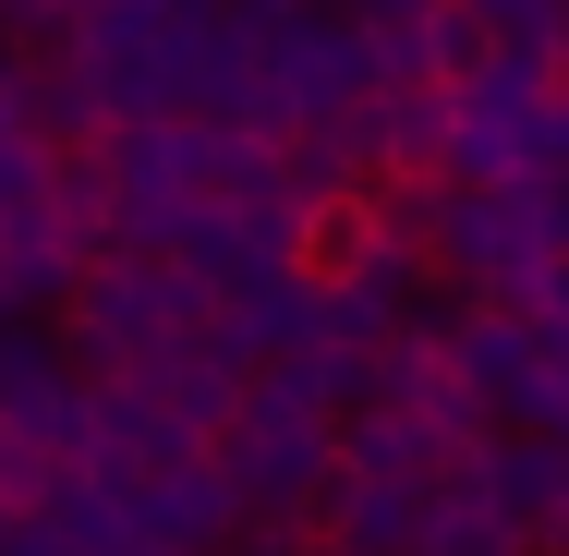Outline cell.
<instances>
[{"mask_svg": "<svg viewBox=\"0 0 569 556\" xmlns=\"http://www.w3.org/2000/svg\"><path fill=\"white\" fill-rule=\"evenodd\" d=\"M182 37H194V12H170V0H98L73 24L110 121H182Z\"/></svg>", "mask_w": 569, "mask_h": 556, "instance_id": "3", "label": "cell"}, {"mask_svg": "<svg viewBox=\"0 0 569 556\" xmlns=\"http://www.w3.org/2000/svg\"><path fill=\"white\" fill-rule=\"evenodd\" d=\"M558 85H569V49H558Z\"/></svg>", "mask_w": 569, "mask_h": 556, "instance_id": "18", "label": "cell"}, {"mask_svg": "<svg viewBox=\"0 0 569 556\" xmlns=\"http://www.w3.org/2000/svg\"><path fill=\"white\" fill-rule=\"evenodd\" d=\"M182 121L194 133H267V37L254 24L194 12V37H182Z\"/></svg>", "mask_w": 569, "mask_h": 556, "instance_id": "7", "label": "cell"}, {"mask_svg": "<svg viewBox=\"0 0 569 556\" xmlns=\"http://www.w3.org/2000/svg\"><path fill=\"white\" fill-rule=\"evenodd\" d=\"M121 121L98 98V73H86V49H37L24 61V145H49V158H86V145H110Z\"/></svg>", "mask_w": 569, "mask_h": 556, "instance_id": "9", "label": "cell"}, {"mask_svg": "<svg viewBox=\"0 0 569 556\" xmlns=\"http://www.w3.org/2000/svg\"><path fill=\"white\" fill-rule=\"evenodd\" d=\"M449 291H472V303H497V315H521L533 303V279L558 266V230H546V206L509 182V194H460L449 206Z\"/></svg>", "mask_w": 569, "mask_h": 556, "instance_id": "5", "label": "cell"}, {"mask_svg": "<svg viewBox=\"0 0 569 556\" xmlns=\"http://www.w3.org/2000/svg\"><path fill=\"white\" fill-rule=\"evenodd\" d=\"M219 472H230V496H242V520H316V508L340 496V424L303 400L291 363H267L254 400L230 412Z\"/></svg>", "mask_w": 569, "mask_h": 556, "instance_id": "1", "label": "cell"}, {"mask_svg": "<svg viewBox=\"0 0 569 556\" xmlns=\"http://www.w3.org/2000/svg\"><path fill=\"white\" fill-rule=\"evenodd\" d=\"M363 98H376V37H363L351 12H316V24L267 37V133H279V145L351 121Z\"/></svg>", "mask_w": 569, "mask_h": 556, "instance_id": "4", "label": "cell"}, {"mask_svg": "<svg viewBox=\"0 0 569 556\" xmlns=\"http://www.w3.org/2000/svg\"><path fill=\"white\" fill-rule=\"evenodd\" d=\"M449 459H460L449 436H425V424L388 412V400L340 424V472H351V484H449Z\"/></svg>", "mask_w": 569, "mask_h": 556, "instance_id": "11", "label": "cell"}, {"mask_svg": "<svg viewBox=\"0 0 569 556\" xmlns=\"http://www.w3.org/2000/svg\"><path fill=\"white\" fill-rule=\"evenodd\" d=\"M497 61H509V49H497V24H485L472 0H437V12H425V73H437V85H485Z\"/></svg>", "mask_w": 569, "mask_h": 556, "instance_id": "12", "label": "cell"}, {"mask_svg": "<svg viewBox=\"0 0 569 556\" xmlns=\"http://www.w3.org/2000/svg\"><path fill=\"white\" fill-rule=\"evenodd\" d=\"M437 496L497 508L521 545H533V533H569V436H485V447H460V459H449Z\"/></svg>", "mask_w": 569, "mask_h": 556, "instance_id": "6", "label": "cell"}, {"mask_svg": "<svg viewBox=\"0 0 569 556\" xmlns=\"http://www.w3.org/2000/svg\"><path fill=\"white\" fill-rule=\"evenodd\" d=\"M207 315H219V303H207L170 254H110V266L73 291V351H86V375H98V387H121L133 363H158L170 338H194Z\"/></svg>", "mask_w": 569, "mask_h": 556, "instance_id": "2", "label": "cell"}, {"mask_svg": "<svg viewBox=\"0 0 569 556\" xmlns=\"http://www.w3.org/2000/svg\"><path fill=\"white\" fill-rule=\"evenodd\" d=\"M0 133H24V61L0 49Z\"/></svg>", "mask_w": 569, "mask_h": 556, "instance_id": "16", "label": "cell"}, {"mask_svg": "<svg viewBox=\"0 0 569 556\" xmlns=\"http://www.w3.org/2000/svg\"><path fill=\"white\" fill-rule=\"evenodd\" d=\"M558 436H569V327H558Z\"/></svg>", "mask_w": 569, "mask_h": 556, "instance_id": "17", "label": "cell"}, {"mask_svg": "<svg viewBox=\"0 0 569 556\" xmlns=\"http://www.w3.org/2000/svg\"><path fill=\"white\" fill-rule=\"evenodd\" d=\"M121 508H133V533H146L158 556H207V545H230V520H242L219 447H207V459H182V472H158V484H146V496H121Z\"/></svg>", "mask_w": 569, "mask_h": 556, "instance_id": "8", "label": "cell"}, {"mask_svg": "<svg viewBox=\"0 0 569 556\" xmlns=\"http://www.w3.org/2000/svg\"><path fill=\"white\" fill-rule=\"evenodd\" d=\"M472 12L497 24V49H546V61L569 49V0H472Z\"/></svg>", "mask_w": 569, "mask_h": 556, "instance_id": "13", "label": "cell"}, {"mask_svg": "<svg viewBox=\"0 0 569 556\" xmlns=\"http://www.w3.org/2000/svg\"><path fill=\"white\" fill-rule=\"evenodd\" d=\"M437 484H351L340 472V496H328V545H351V556H425L437 545Z\"/></svg>", "mask_w": 569, "mask_h": 556, "instance_id": "10", "label": "cell"}, {"mask_svg": "<svg viewBox=\"0 0 569 556\" xmlns=\"http://www.w3.org/2000/svg\"><path fill=\"white\" fill-rule=\"evenodd\" d=\"M425 12H437V0H351V24H363V37H412Z\"/></svg>", "mask_w": 569, "mask_h": 556, "instance_id": "15", "label": "cell"}, {"mask_svg": "<svg viewBox=\"0 0 569 556\" xmlns=\"http://www.w3.org/2000/svg\"><path fill=\"white\" fill-rule=\"evenodd\" d=\"M425 556H521V533H509L497 508H472V496H449V508H437V545H425Z\"/></svg>", "mask_w": 569, "mask_h": 556, "instance_id": "14", "label": "cell"}]
</instances>
